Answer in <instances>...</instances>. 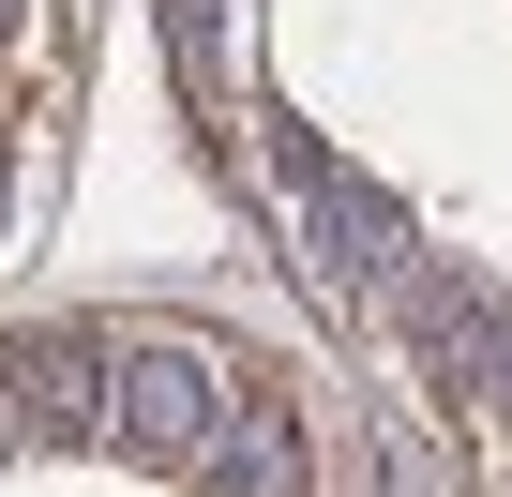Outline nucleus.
I'll use <instances>...</instances> for the list:
<instances>
[{"label":"nucleus","mask_w":512,"mask_h":497,"mask_svg":"<svg viewBox=\"0 0 512 497\" xmlns=\"http://www.w3.org/2000/svg\"><path fill=\"white\" fill-rule=\"evenodd\" d=\"M302 226H317V272H332V287L407 272V226H392V211H377V181H347L332 151H302Z\"/></svg>","instance_id":"2"},{"label":"nucleus","mask_w":512,"mask_h":497,"mask_svg":"<svg viewBox=\"0 0 512 497\" xmlns=\"http://www.w3.org/2000/svg\"><path fill=\"white\" fill-rule=\"evenodd\" d=\"M0 392H16L31 422H106V362H91V347H61V332L0 362Z\"/></svg>","instance_id":"4"},{"label":"nucleus","mask_w":512,"mask_h":497,"mask_svg":"<svg viewBox=\"0 0 512 497\" xmlns=\"http://www.w3.org/2000/svg\"><path fill=\"white\" fill-rule=\"evenodd\" d=\"M0 407H16V392H0Z\"/></svg>","instance_id":"6"},{"label":"nucleus","mask_w":512,"mask_h":497,"mask_svg":"<svg viewBox=\"0 0 512 497\" xmlns=\"http://www.w3.org/2000/svg\"><path fill=\"white\" fill-rule=\"evenodd\" d=\"M106 437H136V452H211V437H226V362H211L196 332L106 347Z\"/></svg>","instance_id":"1"},{"label":"nucleus","mask_w":512,"mask_h":497,"mask_svg":"<svg viewBox=\"0 0 512 497\" xmlns=\"http://www.w3.org/2000/svg\"><path fill=\"white\" fill-rule=\"evenodd\" d=\"M196 467H211L226 497H302V422H287V407H226V437H211Z\"/></svg>","instance_id":"3"},{"label":"nucleus","mask_w":512,"mask_h":497,"mask_svg":"<svg viewBox=\"0 0 512 497\" xmlns=\"http://www.w3.org/2000/svg\"><path fill=\"white\" fill-rule=\"evenodd\" d=\"M0 31H16V0H0Z\"/></svg>","instance_id":"5"}]
</instances>
